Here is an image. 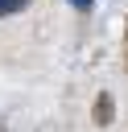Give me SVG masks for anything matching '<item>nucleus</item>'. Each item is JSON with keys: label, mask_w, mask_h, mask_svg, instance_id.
<instances>
[{"label": "nucleus", "mask_w": 128, "mask_h": 132, "mask_svg": "<svg viewBox=\"0 0 128 132\" xmlns=\"http://www.w3.org/2000/svg\"><path fill=\"white\" fill-rule=\"evenodd\" d=\"M107 120H111V99L99 95V99H95V124H107Z\"/></svg>", "instance_id": "1"}, {"label": "nucleus", "mask_w": 128, "mask_h": 132, "mask_svg": "<svg viewBox=\"0 0 128 132\" xmlns=\"http://www.w3.org/2000/svg\"><path fill=\"white\" fill-rule=\"evenodd\" d=\"M74 4H78V8H87V4H91V0H74Z\"/></svg>", "instance_id": "3"}, {"label": "nucleus", "mask_w": 128, "mask_h": 132, "mask_svg": "<svg viewBox=\"0 0 128 132\" xmlns=\"http://www.w3.org/2000/svg\"><path fill=\"white\" fill-rule=\"evenodd\" d=\"M29 0H0V16H12V12H21Z\"/></svg>", "instance_id": "2"}]
</instances>
